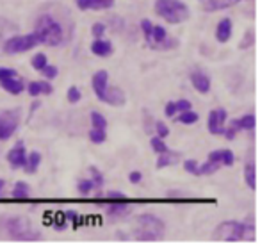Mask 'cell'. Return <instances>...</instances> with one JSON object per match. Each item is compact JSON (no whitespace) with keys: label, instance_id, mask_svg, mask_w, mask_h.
Listing matches in <instances>:
<instances>
[{"label":"cell","instance_id":"obj_1","mask_svg":"<svg viewBox=\"0 0 260 246\" xmlns=\"http://www.w3.org/2000/svg\"><path fill=\"white\" fill-rule=\"evenodd\" d=\"M34 34L38 38V43L47 45V47H57V45L62 43V38H64L61 23L55 18H52L50 15L40 16Z\"/></svg>","mask_w":260,"mask_h":246},{"label":"cell","instance_id":"obj_2","mask_svg":"<svg viewBox=\"0 0 260 246\" xmlns=\"http://www.w3.org/2000/svg\"><path fill=\"white\" fill-rule=\"evenodd\" d=\"M109 73L105 70H100L93 75V89L96 93V98L100 102H105L109 105H114V107H121L125 105V95L118 87H109L107 84Z\"/></svg>","mask_w":260,"mask_h":246},{"label":"cell","instance_id":"obj_3","mask_svg":"<svg viewBox=\"0 0 260 246\" xmlns=\"http://www.w3.org/2000/svg\"><path fill=\"white\" fill-rule=\"evenodd\" d=\"M164 221L153 214H141L136 220L134 235L139 241H157L164 235Z\"/></svg>","mask_w":260,"mask_h":246},{"label":"cell","instance_id":"obj_4","mask_svg":"<svg viewBox=\"0 0 260 246\" xmlns=\"http://www.w3.org/2000/svg\"><path fill=\"white\" fill-rule=\"evenodd\" d=\"M214 239L217 241H244L255 239V228L241 221H224L214 230Z\"/></svg>","mask_w":260,"mask_h":246},{"label":"cell","instance_id":"obj_5","mask_svg":"<svg viewBox=\"0 0 260 246\" xmlns=\"http://www.w3.org/2000/svg\"><path fill=\"white\" fill-rule=\"evenodd\" d=\"M141 29L150 48H155V50H170V48H175L178 45V41L175 40V38H171L170 34L166 33L164 27L153 25L150 20H141Z\"/></svg>","mask_w":260,"mask_h":246},{"label":"cell","instance_id":"obj_6","mask_svg":"<svg viewBox=\"0 0 260 246\" xmlns=\"http://www.w3.org/2000/svg\"><path fill=\"white\" fill-rule=\"evenodd\" d=\"M155 13L173 25H178L189 18V8L182 0H155Z\"/></svg>","mask_w":260,"mask_h":246},{"label":"cell","instance_id":"obj_7","mask_svg":"<svg viewBox=\"0 0 260 246\" xmlns=\"http://www.w3.org/2000/svg\"><path fill=\"white\" fill-rule=\"evenodd\" d=\"M8 232L13 239H18V241H32V239H40V232L34 230L30 221L27 218H11L8 221Z\"/></svg>","mask_w":260,"mask_h":246},{"label":"cell","instance_id":"obj_8","mask_svg":"<svg viewBox=\"0 0 260 246\" xmlns=\"http://www.w3.org/2000/svg\"><path fill=\"white\" fill-rule=\"evenodd\" d=\"M38 43V38L36 34H23V36H20V34H13V36H9L8 40H6L4 43V52L6 54H22V52H27L30 50V48H34Z\"/></svg>","mask_w":260,"mask_h":246},{"label":"cell","instance_id":"obj_9","mask_svg":"<svg viewBox=\"0 0 260 246\" xmlns=\"http://www.w3.org/2000/svg\"><path fill=\"white\" fill-rule=\"evenodd\" d=\"M18 111H4L0 112V141L9 139L18 129Z\"/></svg>","mask_w":260,"mask_h":246},{"label":"cell","instance_id":"obj_10","mask_svg":"<svg viewBox=\"0 0 260 246\" xmlns=\"http://www.w3.org/2000/svg\"><path fill=\"white\" fill-rule=\"evenodd\" d=\"M224 121H226V111L221 107L214 109L209 116V131L210 134L219 136L224 132Z\"/></svg>","mask_w":260,"mask_h":246},{"label":"cell","instance_id":"obj_11","mask_svg":"<svg viewBox=\"0 0 260 246\" xmlns=\"http://www.w3.org/2000/svg\"><path fill=\"white\" fill-rule=\"evenodd\" d=\"M8 161L13 168H23L27 163V156H25V145L22 141L16 143L15 148L8 153Z\"/></svg>","mask_w":260,"mask_h":246},{"label":"cell","instance_id":"obj_12","mask_svg":"<svg viewBox=\"0 0 260 246\" xmlns=\"http://www.w3.org/2000/svg\"><path fill=\"white\" fill-rule=\"evenodd\" d=\"M0 86L4 87L6 91H9L11 95H20L23 89H25V82H23L18 75H11V77L0 79Z\"/></svg>","mask_w":260,"mask_h":246},{"label":"cell","instance_id":"obj_13","mask_svg":"<svg viewBox=\"0 0 260 246\" xmlns=\"http://www.w3.org/2000/svg\"><path fill=\"white\" fill-rule=\"evenodd\" d=\"M191 82L192 86H194V89L198 91V93H209L210 91V79L207 73L203 72H192L191 75Z\"/></svg>","mask_w":260,"mask_h":246},{"label":"cell","instance_id":"obj_14","mask_svg":"<svg viewBox=\"0 0 260 246\" xmlns=\"http://www.w3.org/2000/svg\"><path fill=\"white\" fill-rule=\"evenodd\" d=\"M13 33H16V25L11 23L9 20L0 18V54L4 52V43L9 36H13Z\"/></svg>","mask_w":260,"mask_h":246},{"label":"cell","instance_id":"obj_15","mask_svg":"<svg viewBox=\"0 0 260 246\" xmlns=\"http://www.w3.org/2000/svg\"><path fill=\"white\" fill-rule=\"evenodd\" d=\"M232 36V20L230 18H223L219 23H217L216 29V38L219 43H226Z\"/></svg>","mask_w":260,"mask_h":246},{"label":"cell","instance_id":"obj_16","mask_svg":"<svg viewBox=\"0 0 260 246\" xmlns=\"http://www.w3.org/2000/svg\"><path fill=\"white\" fill-rule=\"evenodd\" d=\"M114 4V0H77L80 9H107Z\"/></svg>","mask_w":260,"mask_h":246},{"label":"cell","instance_id":"obj_17","mask_svg":"<svg viewBox=\"0 0 260 246\" xmlns=\"http://www.w3.org/2000/svg\"><path fill=\"white\" fill-rule=\"evenodd\" d=\"M91 52H93L94 55H98V57H109V55L112 54V45L109 43V41L98 38V40L91 45Z\"/></svg>","mask_w":260,"mask_h":246},{"label":"cell","instance_id":"obj_18","mask_svg":"<svg viewBox=\"0 0 260 246\" xmlns=\"http://www.w3.org/2000/svg\"><path fill=\"white\" fill-rule=\"evenodd\" d=\"M107 212H109V216H112V218H116V216L121 218V216H126V214L130 212V207L125 200H114V203L109 205Z\"/></svg>","mask_w":260,"mask_h":246},{"label":"cell","instance_id":"obj_19","mask_svg":"<svg viewBox=\"0 0 260 246\" xmlns=\"http://www.w3.org/2000/svg\"><path fill=\"white\" fill-rule=\"evenodd\" d=\"M180 159V153H175L171 152L170 148L166 150V152L159 153V159H157V168H166V166H171V164H175L177 161Z\"/></svg>","mask_w":260,"mask_h":246},{"label":"cell","instance_id":"obj_20","mask_svg":"<svg viewBox=\"0 0 260 246\" xmlns=\"http://www.w3.org/2000/svg\"><path fill=\"white\" fill-rule=\"evenodd\" d=\"M27 89H29V95L30 97H38V95H50L52 91H54V87L50 86L48 82H30L29 86H27Z\"/></svg>","mask_w":260,"mask_h":246},{"label":"cell","instance_id":"obj_21","mask_svg":"<svg viewBox=\"0 0 260 246\" xmlns=\"http://www.w3.org/2000/svg\"><path fill=\"white\" fill-rule=\"evenodd\" d=\"M244 178H246V182H248L249 188L256 189V168H255V163L246 164V168H244Z\"/></svg>","mask_w":260,"mask_h":246},{"label":"cell","instance_id":"obj_22","mask_svg":"<svg viewBox=\"0 0 260 246\" xmlns=\"http://www.w3.org/2000/svg\"><path fill=\"white\" fill-rule=\"evenodd\" d=\"M242 2V0H209V11H219V9H226L230 6H235Z\"/></svg>","mask_w":260,"mask_h":246},{"label":"cell","instance_id":"obj_23","mask_svg":"<svg viewBox=\"0 0 260 246\" xmlns=\"http://www.w3.org/2000/svg\"><path fill=\"white\" fill-rule=\"evenodd\" d=\"M30 196V188L25 184V182H16L15 189H13V198H18V200H25Z\"/></svg>","mask_w":260,"mask_h":246},{"label":"cell","instance_id":"obj_24","mask_svg":"<svg viewBox=\"0 0 260 246\" xmlns=\"http://www.w3.org/2000/svg\"><path fill=\"white\" fill-rule=\"evenodd\" d=\"M40 161H41L40 153H38V152L30 153L29 159H27V163H25V171H27V173H36L38 166H40Z\"/></svg>","mask_w":260,"mask_h":246},{"label":"cell","instance_id":"obj_25","mask_svg":"<svg viewBox=\"0 0 260 246\" xmlns=\"http://www.w3.org/2000/svg\"><path fill=\"white\" fill-rule=\"evenodd\" d=\"M237 123L241 131H251V129H255L256 118L253 114H246V116H242L241 119H237Z\"/></svg>","mask_w":260,"mask_h":246},{"label":"cell","instance_id":"obj_26","mask_svg":"<svg viewBox=\"0 0 260 246\" xmlns=\"http://www.w3.org/2000/svg\"><path fill=\"white\" fill-rule=\"evenodd\" d=\"M200 175H212V173H216L217 170L221 168V164L219 163H214V161H207V163H203V164H200Z\"/></svg>","mask_w":260,"mask_h":246},{"label":"cell","instance_id":"obj_27","mask_svg":"<svg viewBox=\"0 0 260 246\" xmlns=\"http://www.w3.org/2000/svg\"><path fill=\"white\" fill-rule=\"evenodd\" d=\"M91 123H93V129H102V131L107 129V119L104 118V114L96 111L91 112Z\"/></svg>","mask_w":260,"mask_h":246},{"label":"cell","instance_id":"obj_28","mask_svg":"<svg viewBox=\"0 0 260 246\" xmlns=\"http://www.w3.org/2000/svg\"><path fill=\"white\" fill-rule=\"evenodd\" d=\"M178 121L180 123H184V125H192V123H196L198 121V114H196L194 111H184L180 116H178Z\"/></svg>","mask_w":260,"mask_h":246},{"label":"cell","instance_id":"obj_29","mask_svg":"<svg viewBox=\"0 0 260 246\" xmlns=\"http://www.w3.org/2000/svg\"><path fill=\"white\" fill-rule=\"evenodd\" d=\"M89 139L93 143H96V145H100V143H104L105 139H107V134H105V131H102V129H93V131L89 132Z\"/></svg>","mask_w":260,"mask_h":246},{"label":"cell","instance_id":"obj_30","mask_svg":"<svg viewBox=\"0 0 260 246\" xmlns=\"http://www.w3.org/2000/svg\"><path fill=\"white\" fill-rule=\"evenodd\" d=\"M47 55L45 54H38V55H34V59H32V66H34V70H38V72H41V70L47 66Z\"/></svg>","mask_w":260,"mask_h":246},{"label":"cell","instance_id":"obj_31","mask_svg":"<svg viewBox=\"0 0 260 246\" xmlns=\"http://www.w3.org/2000/svg\"><path fill=\"white\" fill-rule=\"evenodd\" d=\"M241 131V129H239V123H237V119H234V121H232V125L228 129H224V132L223 134L226 136V139H234L235 136H237V132Z\"/></svg>","mask_w":260,"mask_h":246},{"label":"cell","instance_id":"obj_32","mask_svg":"<svg viewBox=\"0 0 260 246\" xmlns=\"http://www.w3.org/2000/svg\"><path fill=\"white\" fill-rule=\"evenodd\" d=\"M152 148L155 150L157 153H162V152H166L168 150V146H166V143L162 141V138H152Z\"/></svg>","mask_w":260,"mask_h":246},{"label":"cell","instance_id":"obj_33","mask_svg":"<svg viewBox=\"0 0 260 246\" xmlns=\"http://www.w3.org/2000/svg\"><path fill=\"white\" fill-rule=\"evenodd\" d=\"M200 164L196 163V161H192V159H189V161H185L184 163V170L187 171V173H192V175H200Z\"/></svg>","mask_w":260,"mask_h":246},{"label":"cell","instance_id":"obj_34","mask_svg":"<svg viewBox=\"0 0 260 246\" xmlns=\"http://www.w3.org/2000/svg\"><path fill=\"white\" fill-rule=\"evenodd\" d=\"M41 73H43L47 79H54V77H57L59 72H57V68H55V66H52V65H48V63H47V66L41 70Z\"/></svg>","mask_w":260,"mask_h":246},{"label":"cell","instance_id":"obj_35","mask_svg":"<svg viewBox=\"0 0 260 246\" xmlns=\"http://www.w3.org/2000/svg\"><path fill=\"white\" fill-rule=\"evenodd\" d=\"M68 100L72 102V104H75V102L80 100V89L79 87H75V86L70 87L68 89Z\"/></svg>","mask_w":260,"mask_h":246},{"label":"cell","instance_id":"obj_36","mask_svg":"<svg viewBox=\"0 0 260 246\" xmlns=\"http://www.w3.org/2000/svg\"><path fill=\"white\" fill-rule=\"evenodd\" d=\"M155 129H157V134H159V138H166V136L170 134V129H168L166 123H162V121H157Z\"/></svg>","mask_w":260,"mask_h":246},{"label":"cell","instance_id":"obj_37","mask_svg":"<svg viewBox=\"0 0 260 246\" xmlns=\"http://www.w3.org/2000/svg\"><path fill=\"white\" fill-rule=\"evenodd\" d=\"M93 188H94V184H93L91 180H82V182L79 184V191L82 193V195H87V193H89Z\"/></svg>","mask_w":260,"mask_h":246},{"label":"cell","instance_id":"obj_38","mask_svg":"<svg viewBox=\"0 0 260 246\" xmlns=\"http://www.w3.org/2000/svg\"><path fill=\"white\" fill-rule=\"evenodd\" d=\"M175 107H177L178 112L189 111V109H191V102L189 100H178V102H175Z\"/></svg>","mask_w":260,"mask_h":246},{"label":"cell","instance_id":"obj_39","mask_svg":"<svg viewBox=\"0 0 260 246\" xmlns=\"http://www.w3.org/2000/svg\"><path fill=\"white\" fill-rule=\"evenodd\" d=\"M234 161H235L234 153H232L230 150H223V164H224V166H232V164H234Z\"/></svg>","mask_w":260,"mask_h":246},{"label":"cell","instance_id":"obj_40","mask_svg":"<svg viewBox=\"0 0 260 246\" xmlns=\"http://www.w3.org/2000/svg\"><path fill=\"white\" fill-rule=\"evenodd\" d=\"M91 173H93V177H94L93 178V180H94L93 184L96 186V188H100V186L104 184V177H102V173L96 170V168H91Z\"/></svg>","mask_w":260,"mask_h":246},{"label":"cell","instance_id":"obj_41","mask_svg":"<svg viewBox=\"0 0 260 246\" xmlns=\"http://www.w3.org/2000/svg\"><path fill=\"white\" fill-rule=\"evenodd\" d=\"M105 33V25L104 23H94L93 25V36L94 38H102Z\"/></svg>","mask_w":260,"mask_h":246},{"label":"cell","instance_id":"obj_42","mask_svg":"<svg viewBox=\"0 0 260 246\" xmlns=\"http://www.w3.org/2000/svg\"><path fill=\"white\" fill-rule=\"evenodd\" d=\"M128 178H130V182H132V184H139V182H141V178H143V175L139 173V171H132V173L128 175Z\"/></svg>","mask_w":260,"mask_h":246},{"label":"cell","instance_id":"obj_43","mask_svg":"<svg viewBox=\"0 0 260 246\" xmlns=\"http://www.w3.org/2000/svg\"><path fill=\"white\" fill-rule=\"evenodd\" d=\"M175 112H177V107H175V102H170V104L166 105V116H170V118H173Z\"/></svg>","mask_w":260,"mask_h":246},{"label":"cell","instance_id":"obj_44","mask_svg":"<svg viewBox=\"0 0 260 246\" xmlns=\"http://www.w3.org/2000/svg\"><path fill=\"white\" fill-rule=\"evenodd\" d=\"M109 198H112V200H125V195H123V193H109Z\"/></svg>","mask_w":260,"mask_h":246},{"label":"cell","instance_id":"obj_45","mask_svg":"<svg viewBox=\"0 0 260 246\" xmlns=\"http://www.w3.org/2000/svg\"><path fill=\"white\" fill-rule=\"evenodd\" d=\"M66 218H68V220H73V221H75L77 218H79V214L73 212V210H66Z\"/></svg>","mask_w":260,"mask_h":246},{"label":"cell","instance_id":"obj_46","mask_svg":"<svg viewBox=\"0 0 260 246\" xmlns=\"http://www.w3.org/2000/svg\"><path fill=\"white\" fill-rule=\"evenodd\" d=\"M4 186H6V180H2V178H0V193H2V189H4Z\"/></svg>","mask_w":260,"mask_h":246}]
</instances>
